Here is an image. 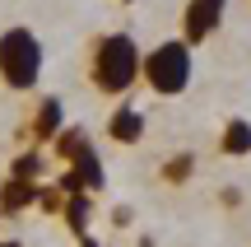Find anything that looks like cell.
<instances>
[{
    "instance_id": "obj_1",
    "label": "cell",
    "mask_w": 251,
    "mask_h": 247,
    "mask_svg": "<svg viewBox=\"0 0 251 247\" xmlns=\"http://www.w3.org/2000/svg\"><path fill=\"white\" fill-rule=\"evenodd\" d=\"M140 42L135 33H93L89 47H84V80L98 98H126L140 80Z\"/></svg>"
},
{
    "instance_id": "obj_2",
    "label": "cell",
    "mask_w": 251,
    "mask_h": 247,
    "mask_svg": "<svg viewBox=\"0 0 251 247\" xmlns=\"http://www.w3.org/2000/svg\"><path fill=\"white\" fill-rule=\"evenodd\" d=\"M42 37L28 24H9L0 33V89L9 93H33L37 80H42Z\"/></svg>"
},
{
    "instance_id": "obj_3",
    "label": "cell",
    "mask_w": 251,
    "mask_h": 247,
    "mask_svg": "<svg viewBox=\"0 0 251 247\" xmlns=\"http://www.w3.org/2000/svg\"><path fill=\"white\" fill-rule=\"evenodd\" d=\"M191 75H196V56H191V47L181 37H168V42L149 47L140 56V80L158 98H181L191 89Z\"/></svg>"
},
{
    "instance_id": "obj_4",
    "label": "cell",
    "mask_w": 251,
    "mask_h": 247,
    "mask_svg": "<svg viewBox=\"0 0 251 247\" xmlns=\"http://www.w3.org/2000/svg\"><path fill=\"white\" fill-rule=\"evenodd\" d=\"M224 9H228V0H186V9H181V42L196 52L205 37H214L219 24H224Z\"/></svg>"
},
{
    "instance_id": "obj_5",
    "label": "cell",
    "mask_w": 251,
    "mask_h": 247,
    "mask_svg": "<svg viewBox=\"0 0 251 247\" xmlns=\"http://www.w3.org/2000/svg\"><path fill=\"white\" fill-rule=\"evenodd\" d=\"M61 131H65V108H61V98L42 93L37 108H33V121H28V145H51Z\"/></svg>"
},
{
    "instance_id": "obj_6",
    "label": "cell",
    "mask_w": 251,
    "mask_h": 247,
    "mask_svg": "<svg viewBox=\"0 0 251 247\" xmlns=\"http://www.w3.org/2000/svg\"><path fill=\"white\" fill-rule=\"evenodd\" d=\"M144 131H149V126H144V112L130 108V103H117L112 117H107V126H102V136H107L112 145H140Z\"/></svg>"
},
{
    "instance_id": "obj_7",
    "label": "cell",
    "mask_w": 251,
    "mask_h": 247,
    "mask_svg": "<svg viewBox=\"0 0 251 247\" xmlns=\"http://www.w3.org/2000/svg\"><path fill=\"white\" fill-rule=\"evenodd\" d=\"M65 168L75 173V182H79V192H84V196H98L102 187H107V168H102V159H98V149H93V145H89V149H79V154H75Z\"/></svg>"
},
{
    "instance_id": "obj_8",
    "label": "cell",
    "mask_w": 251,
    "mask_h": 247,
    "mask_svg": "<svg viewBox=\"0 0 251 247\" xmlns=\"http://www.w3.org/2000/svg\"><path fill=\"white\" fill-rule=\"evenodd\" d=\"M37 187L42 182H14V177H5L0 182V215H24L28 205H37Z\"/></svg>"
},
{
    "instance_id": "obj_9",
    "label": "cell",
    "mask_w": 251,
    "mask_h": 247,
    "mask_svg": "<svg viewBox=\"0 0 251 247\" xmlns=\"http://www.w3.org/2000/svg\"><path fill=\"white\" fill-rule=\"evenodd\" d=\"M219 154H228V159L251 154V121L247 117H228L224 121V131H219Z\"/></svg>"
},
{
    "instance_id": "obj_10",
    "label": "cell",
    "mask_w": 251,
    "mask_h": 247,
    "mask_svg": "<svg viewBox=\"0 0 251 247\" xmlns=\"http://www.w3.org/2000/svg\"><path fill=\"white\" fill-rule=\"evenodd\" d=\"M61 220L70 224V233L75 238H89V220H93V196H65V205H61Z\"/></svg>"
},
{
    "instance_id": "obj_11",
    "label": "cell",
    "mask_w": 251,
    "mask_h": 247,
    "mask_svg": "<svg viewBox=\"0 0 251 247\" xmlns=\"http://www.w3.org/2000/svg\"><path fill=\"white\" fill-rule=\"evenodd\" d=\"M191 173H196V154H172V159H163V168H158L163 187H186Z\"/></svg>"
},
{
    "instance_id": "obj_12",
    "label": "cell",
    "mask_w": 251,
    "mask_h": 247,
    "mask_svg": "<svg viewBox=\"0 0 251 247\" xmlns=\"http://www.w3.org/2000/svg\"><path fill=\"white\" fill-rule=\"evenodd\" d=\"M9 177L14 182H37L42 177V149H19L14 164H9Z\"/></svg>"
},
{
    "instance_id": "obj_13",
    "label": "cell",
    "mask_w": 251,
    "mask_h": 247,
    "mask_svg": "<svg viewBox=\"0 0 251 247\" xmlns=\"http://www.w3.org/2000/svg\"><path fill=\"white\" fill-rule=\"evenodd\" d=\"M51 149H56V154L65 159V164H70V159L79 154V149H89V131H84V126H65L61 136L51 140Z\"/></svg>"
},
{
    "instance_id": "obj_14",
    "label": "cell",
    "mask_w": 251,
    "mask_h": 247,
    "mask_svg": "<svg viewBox=\"0 0 251 247\" xmlns=\"http://www.w3.org/2000/svg\"><path fill=\"white\" fill-rule=\"evenodd\" d=\"M130 220H135L130 205H117V210H112V224H117V229H130Z\"/></svg>"
},
{
    "instance_id": "obj_15",
    "label": "cell",
    "mask_w": 251,
    "mask_h": 247,
    "mask_svg": "<svg viewBox=\"0 0 251 247\" xmlns=\"http://www.w3.org/2000/svg\"><path fill=\"white\" fill-rule=\"evenodd\" d=\"M79 247H98V238H79Z\"/></svg>"
},
{
    "instance_id": "obj_16",
    "label": "cell",
    "mask_w": 251,
    "mask_h": 247,
    "mask_svg": "<svg viewBox=\"0 0 251 247\" xmlns=\"http://www.w3.org/2000/svg\"><path fill=\"white\" fill-rule=\"evenodd\" d=\"M121 5H140V0H121Z\"/></svg>"
}]
</instances>
